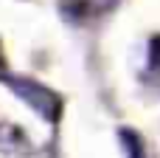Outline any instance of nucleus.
Masks as SVG:
<instances>
[{
    "label": "nucleus",
    "instance_id": "f257e3e1",
    "mask_svg": "<svg viewBox=\"0 0 160 158\" xmlns=\"http://www.w3.org/2000/svg\"><path fill=\"white\" fill-rule=\"evenodd\" d=\"M3 82H6L37 116H42L45 122L53 124V122L62 116V99H59V93L51 90L48 85H42V82H37V79H28V76H14V74H3Z\"/></svg>",
    "mask_w": 160,
    "mask_h": 158
},
{
    "label": "nucleus",
    "instance_id": "f03ea898",
    "mask_svg": "<svg viewBox=\"0 0 160 158\" xmlns=\"http://www.w3.org/2000/svg\"><path fill=\"white\" fill-rule=\"evenodd\" d=\"M118 141H121L127 158H143V141H141L138 133H132V130H118Z\"/></svg>",
    "mask_w": 160,
    "mask_h": 158
},
{
    "label": "nucleus",
    "instance_id": "7ed1b4c3",
    "mask_svg": "<svg viewBox=\"0 0 160 158\" xmlns=\"http://www.w3.org/2000/svg\"><path fill=\"white\" fill-rule=\"evenodd\" d=\"M118 3H121V0H87L90 11H96V14H104V11H112V8H115Z\"/></svg>",
    "mask_w": 160,
    "mask_h": 158
},
{
    "label": "nucleus",
    "instance_id": "20e7f679",
    "mask_svg": "<svg viewBox=\"0 0 160 158\" xmlns=\"http://www.w3.org/2000/svg\"><path fill=\"white\" fill-rule=\"evenodd\" d=\"M149 65L160 71V37H152V42H149Z\"/></svg>",
    "mask_w": 160,
    "mask_h": 158
},
{
    "label": "nucleus",
    "instance_id": "39448f33",
    "mask_svg": "<svg viewBox=\"0 0 160 158\" xmlns=\"http://www.w3.org/2000/svg\"><path fill=\"white\" fill-rule=\"evenodd\" d=\"M0 74H3V51H0Z\"/></svg>",
    "mask_w": 160,
    "mask_h": 158
}]
</instances>
